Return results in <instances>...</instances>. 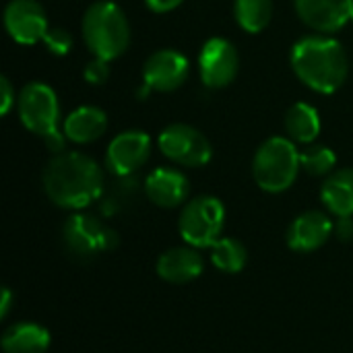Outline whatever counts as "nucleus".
Returning <instances> with one entry per match:
<instances>
[{"label":"nucleus","instance_id":"nucleus-10","mask_svg":"<svg viewBox=\"0 0 353 353\" xmlns=\"http://www.w3.org/2000/svg\"><path fill=\"white\" fill-rule=\"evenodd\" d=\"M151 157V137L145 130H124L105 149V168L116 178L137 174Z\"/></svg>","mask_w":353,"mask_h":353},{"label":"nucleus","instance_id":"nucleus-3","mask_svg":"<svg viewBox=\"0 0 353 353\" xmlns=\"http://www.w3.org/2000/svg\"><path fill=\"white\" fill-rule=\"evenodd\" d=\"M83 39L95 58H120L130 46V23L114 0H97L83 14Z\"/></svg>","mask_w":353,"mask_h":353},{"label":"nucleus","instance_id":"nucleus-14","mask_svg":"<svg viewBox=\"0 0 353 353\" xmlns=\"http://www.w3.org/2000/svg\"><path fill=\"white\" fill-rule=\"evenodd\" d=\"M143 190L153 205L161 209H174L186 203L190 194V184L188 178L176 168H155L145 178Z\"/></svg>","mask_w":353,"mask_h":353},{"label":"nucleus","instance_id":"nucleus-28","mask_svg":"<svg viewBox=\"0 0 353 353\" xmlns=\"http://www.w3.org/2000/svg\"><path fill=\"white\" fill-rule=\"evenodd\" d=\"M184 0H145V4L149 6V10L157 12V14H165L176 10Z\"/></svg>","mask_w":353,"mask_h":353},{"label":"nucleus","instance_id":"nucleus-29","mask_svg":"<svg viewBox=\"0 0 353 353\" xmlns=\"http://www.w3.org/2000/svg\"><path fill=\"white\" fill-rule=\"evenodd\" d=\"M10 298H12L10 290H8V288H4V290H2V306H0V316H2V319H6V314H8V308H10Z\"/></svg>","mask_w":353,"mask_h":353},{"label":"nucleus","instance_id":"nucleus-21","mask_svg":"<svg viewBox=\"0 0 353 353\" xmlns=\"http://www.w3.org/2000/svg\"><path fill=\"white\" fill-rule=\"evenodd\" d=\"M234 17L246 33H261L273 19V0H234Z\"/></svg>","mask_w":353,"mask_h":353},{"label":"nucleus","instance_id":"nucleus-5","mask_svg":"<svg viewBox=\"0 0 353 353\" xmlns=\"http://www.w3.org/2000/svg\"><path fill=\"white\" fill-rule=\"evenodd\" d=\"M17 112L23 126L43 141L62 132L60 101L56 91L41 81H31L21 87L17 97Z\"/></svg>","mask_w":353,"mask_h":353},{"label":"nucleus","instance_id":"nucleus-24","mask_svg":"<svg viewBox=\"0 0 353 353\" xmlns=\"http://www.w3.org/2000/svg\"><path fill=\"white\" fill-rule=\"evenodd\" d=\"M41 41L52 56H68L74 46L72 33L64 27H50Z\"/></svg>","mask_w":353,"mask_h":353},{"label":"nucleus","instance_id":"nucleus-2","mask_svg":"<svg viewBox=\"0 0 353 353\" xmlns=\"http://www.w3.org/2000/svg\"><path fill=\"white\" fill-rule=\"evenodd\" d=\"M290 64L294 74L312 91L331 95L339 91L350 74V58L343 43L331 35L302 37L292 46Z\"/></svg>","mask_w":353,"mask_h":353},{"label":"nucleus","instance_id":"nucleus-23","mask_svg":"<svg viewBox=\"0 0 353 353\" xmlns=\"http://www.w3.org/2000/svg\"><path fill=\"white\" fill-rule=\"evenodd\" d=\"M300 163H302V170L310 176H329L335 172L337 155L331 147L312 143V145H306L304 151H300Z\"/></svg>","mask_w":353,"mask_h":353},{"label":"nucleus","instance_id":"nucleus-8","mask_svg":"<svg viewBox=\"0 0 353 353\" xmlns=\"http://www.w3.org/2000/svg\"><path fill=\"white\" fill-rule=\"evenodd\" d=\"M157 145L163 157L184 168H203L213 157V147L205 132L184 122L168 124L159 132Z\"/></svg>","mask_w":353,"mask_h":353},{"label":"nucleus","instance_id":"nucleus-19","mask_svg":"<svg viewBox=\"0 0 353 353\" xmlns=\"http://www.w3.org/2000/svg\"><path fill=\"white\" fill-rule=\"evenodd\" d=\"M283 126L288 132V139H292L296 145H312L316 143L321 134V116L319 110L306 101L294 103L283 118Z\"/></svg>","mask_w":353,"mask_h":353},{"label":"nucleus","instance_id":"nucleus-16","mask_svg":"<svg viewBox=\"0 0 353 353\" xmlns=\"http://www.w3.org/2000/svg\"><path fill=\"white\" fill-rule=\"evenodd\" d=\"M203 273V256L194 246H176L157 259V275L168 283H188Z\"/></svg>","mask_w":353,"mask_h":353},{"label":"nucleus","instance_id":"nucleus-15","mask_svg":"<svg viewBox=\"0 0 353 353\" xmlns=\"http://www.w3.org/2000/svg\"><path fill=\"white\" fill-rule=\"evenodd\" d=\"M335 223L323 211H306L288 228V246L296 252H314L327 244Z\"/></svg>","mask_w":353,"mask_h":353},{"label":"nucleus","instance_id":"nucleus-30","mask_svg":"<svg viewBox=\"0 0 353 353\" xmlns=\"http://www.w3.org/2000/svg\"><path fill=\"white\" fill-rule=\"evenodd\" d=\"M352 21H353V14H352Z\"/></svg>","mask_w":353,"mask_h":353},{"label":"nucleus","instance_id":"nucleus-9","mask_svg":"<svg viewBox=\"0 0 353 353\" xmlns=\"http://www.w3.org/2000/svg\"><path fill=\"white\" fill-rule=\"evenodd\" d=\"M240 70V54L225 37H211L199 54V74L205 87L223 89L234 83Z\"/></svg>","mask_w":353,"mask_h":353},{"label":"nucleus","instance_id":"nucleus-4","mask_svg":"<svg viewBox=\"0 0 353 353\" xmlns=\"http://www.w3.org/2000/svg\"><path fill=\"white\" fill-rule=\"evenodd\" d=\"M300 170V151L288 137L267 139L252 157V178L261 190L271 194L292 188Z\"/></svg>","mask_w":353,"mask_h":353},{"label":"nucleus","instance_id":"nucleus-18","mask_svg":"<svg viewBox=\"0 0 353 353\" xmlns=\"http://www.w3.org/2000/svg\"><path fill=\"white\" fill-rule=\"evenodd\" d=\"M323 205L337 217L353 215V168L335 170L321 186Z\"/></svg>","mask_w":353,"mask_h":353},{"label":"nucleus","instance_id":"nucleus-7","mask_svg":"<svg viewBox=\"0 0 353 353\" xmlns=\"http://www.w3.org/2000/svg\"><path fill=\"white\" fill-rule=\"evenodd\" d=\"M62 242L72 259L87 263L116 248L118 234L91 213H72L62 225Z\"/></svg>","mask_w":353,"mask_h":353},{"label":"nucleus","instance_id":"nucleus-1","mask_svg":"<svg viewBox=\"0 0 353 353\" xmlns=\"http://www.w3.org/2000/svg\"><path fill=\"white\" fill-rule=\"evenodd\" d=\"M43 192L48 199L70 211H81L101 199L103 170L99 163L79 151H64L54 155L41 174Z\"/></svg>","mask_w":353,"mask_h":353},{"label":"nucleus","instance_id":"nucleus-26","mask_svg":"<svg viewBox=\"0 0 353 353\" xmlns=\"http://www.w3.org/2000/svg\"><path fill=\"white\" fill-rule=\"evenodd\" d=\"M17 91L12 87V83L8 81V77H0V114L8 116V112L17 105Z\"/></svg>","mask_w":353,"mask_h":353},{"label":"nucleus","instance_id":"nucleus-20","mask_svg":"<svg viewBox=\"0 0 353 353\" xmlns=\"http://www.w3.org/2000/svg\"><path fill=\"white\" fill-rule=\"evenodd\" d=\"M50 347V333L35 323H17L2 335L4 353H46Z\"/></svg>","mask_w":353,"mask_h":353},{"label":"nucleus","instance_id":"nucleus-22","mask_svg":"<svg viewBox=\"0 0 353 353\" xmlns=\"http://www.w3.org/2000/svg\"><path fill=\"white\" fill-rule=\"evenodd\" d=\"M248 250L236 238H221L211 246V263L221 273H240L246 267Z\"/></svg>","mask_w":353,"mask_h":353},{"label":"nucleus","instance_id":"nucleus-6","mask_svg":"<svg viewBox=\"0 0 353 353\" xmlns=\"http://www.w3.org/2000/svg\"><path fill=\"white\" fill-rule=\"evenodd\" d=\"M225 225V207L217 196L201 194L190 199L180 213V236L188 246L211 248L221 240Z\"/></svg>","mask_w":353,"mask_h":353},{"label":"nucleus","instance_id":"nucleus-13","mask_svg":"<svg viewBox=\"0 0 353 353\" xmlns=\"http://www.w3.org/2000/svg\"><path fill=\"white\" fill-rule=\"evenodd\" d=\"M300 21L321 35L341 31L353 14V0H294Z\"/></svg>","mask_w":353,"mask_h":353},{"label":"nucleus","instance_id":"nucleus-17","mask_svg":"<svg viewBox=\"0 0 353 353\" xmlns=\"http://www.w3.org/2000/svg\"><path fill=\"white\" fill-rule=\"evenodd\" d=\"M105 130H108V116L97 105H81L72 110L62 122L64 137L77 145L95 143L105 134Z\"/></svg>","mask_w":353,"mask_h":353},{"label":"nucleus","instance_id":"nucleus-12","mask_svg":"<svg viewBox=\"0 0 353 353\" xmlns=\"http://www.w3.org/2000/svg\"><path fill=\"white\" fill-rule=\"evenodd\" d=\"M4 29L12 41L33 46L48 33V14L37 0H10L4 6Z\"/></svg>","mask_w":353,"mask_h":353},{"label":"nucleus","instance_id":"nucleus-11","mask_svg":"<svg viewBox=\"0 0 353 353\" xmlns=\"http://www.w3.org/2000/svg\"><path fill=\"white\" fill-rule=\"evenodd\" d=\"M190 74V62L174 48L155 50L143 64V85L157 93L180 89Z\"/></svg>","mask_w":353,"mask_h":353},{"label":"nucleus","instance_id":"nucleus-25","mask_svg":"<svg viewBox=\"0 0 353 353\" xmlns=\"http://www.w3.org/2000/svg\"><path fill=\"white\" fill-rule=\"evenodd\" d=\"M83 77L89 85H103L110 79V62L93 56L83 68Z\"/></svg>","mask_w":353,"mask_h":353},{"label":"nucleus","instance_id":"nucleus-27","mask_svg":"<svg viewBox=\"0 0 353 353\" xmlns=\"http://www.w3.org/2000/svg\"><path fill=\"white\" fill-rule=\"evenodd\" d=\"M333 234L341 240V242H352L353 240V215L352 217H339L335 228H333Z\"/></svg>","mask_w":353,"mask_h":353}]
</instances>
